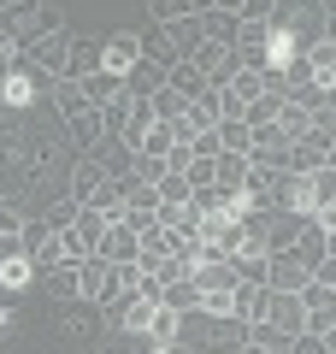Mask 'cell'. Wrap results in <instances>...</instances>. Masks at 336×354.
Returning a JSON list of instances; mask_svg holds the SVG:
<instances>
[{
	"label": "cell",
	"mask_w": 336,
	"mask_h": 354,
	"mask_svg": "<svg viewBox=\"0 0 336 354\" xmlns=\"http://www.w3.org/2000/svg\"><path fill=\"white\" fill-rule=\"evenodd\" d=\"M53 30H65L59 6H48V0H0V36L12 41L18 53L36 48V41L53 36Z\"/></svg>",
	"instance_id": "1"
},
{
	"label": "cell",
	"mask_w": 336,
	"mask_h": 354,
	"mask_svg": "<svg viewBox=\"0 0 336 354\" xmlns=\"http://www.w3.org/2000/svg\"><path fill=\"white\" fill-rule=\"evenodd\" d=\"M265 24H272L277 36H289L295 53L307 59V53L330 36V6H324V0H277V12L265 18Z\"/></svg>",
	"instance_id": "2"
},
{
	"label": "cell",
	"mask_w": 336,
	"mask_h": 354,
	"mask_svg": "<svg viewBox=\"0 0 336 354\" xmlns=\"http://www.w3.org/2000/svg\"><path fill=\"white\" fill-rule=\"evenodd\" d=\"M283 207L289 213H330L336 207V165H312V171H289L283 177Z\"/></svg>",
	"instance_id": "3"
},
{
	"label": "cell",
	"mask_w": 336,
	"mask_h": 354,
	"mask_svg": "<svg viewBox=\"0 0 336 354\" xmlns=\"http://www.w3.org/2000/svg\"><path fill=\"white\" fill-rule=\"evenodd\" d=\"M41 95H53V77L36 71L30 59H18V65L0 71V106H36Z\"/></svg>",
	"instance_id": "4"
},
{
	"label": "cell",
	"mask_w": 336,
	"mask_h": 354,
	"mask_svg": "<svg viewBox=\"0 0 336 354\" xmlns=\"http://www.w3.org/2000/svg\"><path fill=\"white\" fill-rule=\"evenodd\" d=\"M30 283H41V272H36V254L24 248V230L18 236H0V290L24 295Z\"/></svg>",
	"instance_id": "5"
},
{
	"label": "cell",
	"mask_w": 336,
	"mask_h": 354,
	"mask_svg": "<svg viewBox=\"0 0 336 354\" xmlns=\"http://www.w3.org/2000/svg\"><path fill=\"white\" fill-rule=\"evenodd\" d=\"M254 319H265V325H277L283 330V337H307V301H301V295H289V290H272V283H265V295H260V313Z\"/></svg>",
	"instance_id": "6"
},
{
	"label": "cell",
	"mask_w": 336,
	"mask_h": 354,
	"mask_svg": "<svg viewBox=\"0 0 336 354\" xmlns=\"http://www.w3.org/2000/svg\"><path fill=\"white\" fill-rule=\"evenodd\" d=\"M142 59H148V48H142V36H136V30H112V36H100V71L130 77Z\"/></svg>",
	"instance_id": "7"
},
{
	"label": "cell",
	"mask_w": 336,
	"mask_h": 354,
	"mask_svg": "<svg viewBox=\"0 0 336 354\" xmlns=\"http://www.w3.org/2000/svg\"><path fill=\"white\" fill-rule=\"evenodd\" d=\"M265 283L272 290H289V295H301L312 283V266L301 260L295 248H277V254H265Z\"/></svg>",
	"instance_id": "8"
},
{
	"label": "cell",
	"mask_w": 336,
	"mask_h": 354,
	"mask_svg": "<svg viewBox=\"0 0 336 354\" xmlns=\"http://www.w3.org/2000/svg\"><path fill=\"white\" fill-rule=\"evenodd\" d=\"M71 41H77V36H65V30H53V36H41L36 48H24V59L36 65V71H48L53 83H59V77L71 71Z\"/></svg>",
	"instance_id": "9"
},
{
	"label": "cell",
	"mask_w": 336,
	"mask_h": 354,
	"mask_svg": "<svg viewBox=\"0 0 336 354\" xmlns=\"http://www.w3.org/2000/svg\"><path fill=\"white\" fill-rule=\"evenodd\" d=\"M301 301H307V337H324V330L336 325V290L312 278L307 290H301Z\"/></svg>",
	"instance_id": "10"
},
{
	"label": "cell",
	"mask_w": 336,
	"mask_h": 354,
	"mask_svg": "<svg viewBox=\"0 0 336 354\" xmlns=\"http://www.w3.org/2000/svg\"><path fill=\"white\" fill-rule=\"evenodd\" d=\"M189 65H195L207 83H224V77L236 71V48H230V41H200V48L189 53Z\"/></svg>",
	"instance_id": "11"
},
{
	"label": "cell",
	"mask_w": 336,
	"mask_h": 354,
	"mask_svg": "<svg viewBox=\"0 0 336 354\" xmlns=\"http://www.w3.org/2000/svg\"><path fill=\"white\" fill-rule=\"evenodd\" d=\"M171 254H183V236H171L165 225H153V230H142V254H136V266L142 272H160Z\"/></svg>",
	"instance_id": "12"
},
{
	"label": "cell",
	"mask_w": 336,
	"mask_h": 354,
	"mask_svg": "<svg viewBox=\"0 0 336 354\" xmlns=\"http://www.w3.org/2000/svg\"><path fill=\"white\" fill-rule=\"evenodd\" d=\"M65 130H71V148H77V153H95L100 142L112 136V130H106V118H100V106H83L77 118H65Z\"/></svg>",
	"instance_id": "13"
},
{
	"label": "cell",
	"mask_w": 336,
	"mask_h": 354,
	"mask_svg": "<svg viewBox=\"0 0 336 354\" xmlns=\"http://www.w3.org/2000/svg\"><path fill=\"white\" fill-rule=\"evenodd\" d=\"M160 225L171 230V236L195 242V236H200V207H195V195H189V201H165V207H160Z\"/></svg>",
	"instance_id": "14"
},
{
	"label": "cell",
	"mask_w": 336,
	"mask_h": 354,
	"mask_svg": "<svg viewBox=\"0 0 336 354\" xmlns=\"http://www.w3.org/2000/svg\"><path fill=\"white\" fill-rule=\"evenodd\" d=\"M165 83H171V71H165V65L160 59H142L136 65V71H130L124 77V88H130V95H136V101H153V95H160V88Z\"/></svg>",
	"instance_id": "15"
},
{
	"label": "cell",
	"mask_w": 336,
	"mask_h": 354,
	"mask_svg": "<svg viewBox=\"0 0 336 354\" xmlns=\"http://www.w3.org/2000/svg\"><path fill=\"white\" fill-rule=\"evenodd\" d=\"M100 183H106V165H100L95 153H77V171H71V189L65 195H71V201H88Z\"/></svg>",
	"instance_id": "16"
},
{
	"label": "cell",
	"mask_w": 336,
	"mask_h": 354,
	"mask_svg": "<svg viewBox=\"0 0 336 354\" xmlns=\"http://www.w3.org/2000/svg\"><path fill=\"white\" fill-rule=\"evenodd\" d=\"M100 254H106L112 266H124V260H136L142 254V236L130 225H106V236H100Z\"/></svg>",
	"instance_id": "17"
},
{
	"label": "cell",
	"mask_w": 336,
	"mask_h": 354,
	"mask_svg": "<svg viewBox=\"0 0 336 354\" xmlns=\"http://www.w3.org/2000/svg\"><path fill=\"white\" fill-rule=\"evenodd\" d=\"M236 254H272V213H248V218H242Z\"/></svg>",
	"instance_id": "18"
},
{
	"label": "cell",
	"mask_w": 336,
	"mask_h": 354,
	"mask_svg": "<svg viewBox=\"0 0 336 354\" xmlns=\"http://www.w3.org/2000/svg\"><path fill=\"white\" fill-rule=\"evenodd\" d=\"M41 290L59 295V301H83V290H77V266H65V260L41 266Z\"/></svg>",
	"instance_id": "19"
},
{
	"label": "cell",
	"mask_w": 336,
	"mask_h": 354,
	"mask_svg": "<svg viewBox=\"0 0 336 354\" xmlns=\"http://www.w3.org/2000/svg\"><path fill=\"white\" fill-rule=\"evenodd\" d=\"M312 165H330V142L307 130V136H301L295 148H289V171H312Z\"/></svg>",
	"instance_id": "20"
},
{
	"label": "cell",
	"mask_w": 336,
	"mask_h": 354,
	"mask_svg": "<svg viewBox=\"0 0 336 354\" xmlns=\"http://www.w3.org/2000/svg\"><path fill=\"white\" fill-rule=\"evenodd\" d=\"M124 201H130V195H124V183H118V177H106V183H100V189L88 195L83 207H95L100 218H112V225H118V218H124Z\"/></svg>",
	"instance_id": "21"
},
{
	"label": "cell",
	"mask_w": 336,
	"mask_h": 354,
	"mask_svg": "<svg viewBox=\"0 0 336 354\" xmlns=\"http://www.w3.org/2000/svg\"><path fill=\"white\" fill-rule=\"evenodd\" d=\"M248 153H218V160H212V183H224V189H242V183H248Z\"/></svg>",
	"instance_id": "22"
},
{
	"label": "cell",
	"mask_w": 336,
	"mask_h": 354,
	"mask_svg": "<svg viewBox=\"0 0 336 354\" xmlns=\"http://www.w3.org/2000/svg\"><path fill=\"white\" fill-rule=\"evenodd\" d=\"M83 106H88L83 83H77V77H59V83H53V113H59V118H77Z\"/></svg>",
	"instance_id": "23"
},
{
	"label": "cell",
	"mask_w": 336,
	"mask_h": 354,
	"mask_svg": "<svg viewBox=\"0 0 336 354\" xmlns=\"http://www.w3.org/2000/svg\"><path fill=\"white\" fill-rule=\"evenodd\" d=\"M218 148L224 153H248L254 148V124L248 118H218Z\"/></svg>",
	"instance_id": "24"
},
{
	"label": "cell",
	"mask_w": 336,
	"mask_h": 354,
	"mask_svg": "<svg viewBox=\"0 0 336 354\" xmlns=\"http://www.w3.org/2000/svg\"><path fill=\"white\" fill-rule=\"evenodd\" d=\"M95 71H100V41L77 36V41H71V71H65V77H77V83H83V77H95Z\"/></svg>",
	"instance_id": "25"
},
{
	"label": "cell",
	"mask_w": 336,
	"mask_h": 354,
	"mask_svg": "<svg viewBox=\"0 0 336 354\" xmlns=\"http://www.w3.org/2000/svg\"><path fill=\"white\" fill-rule=\"evenodd\" d=\"M200 30H207V41H230V48H236L242 18H236V12H218V6H212V12H200Z\"/></svg>",
	"instance_id": "26"
},
{
	"label": "cell",
	"mask_w": 336,
	"mask_h": 354,
	"mask_svg": "<svg viewBox=\"0 0 336 354\" xmlns=\"http://www.w3.org/2000/svg\"><path fill=\"white\" fill-rule=\"evenodd\" d=\"M307 65H312V77H319V88H330L336 83V36H324L319 48L307 53Z\"/></svg>",
	"instance_id": "27"
},
{
	"label": "cell",
	"mask_w": 336,
	"mask_h": 354,
	"mask_svg": "<svg viewBox=\"0 0 336 354\" xmlns=\"http://www.w3.org/2000/svg\"><path fill=\"white\" fill-rule=\"evenodd\" d=\"M83 95H88V106H106L112 95H124V77H112V71H95V77H83Z\"/></svg>",
	"instance_id": "28"
},
{
	"label": "cell",
	"mask_w": 336,
	"mask_h": 354,
	"mask_svg": "<svg viewBox=\"0 0 336 354\" xmlns=\"http://www.w3.org/2000/svg\"><path fill=\"white\" fill-rule=\"evenodd\" d=\"M153 113H160V124H183L189 118V95H177V88L165 83L160 95H153Z\"/></svg>",
	"instance_id": "29"
},
{
	"label": "cell",
	"mask_w": 336,
	"mask_h": 354,
	"mask_svg": "<svg viewBox=\"0 0 336 354\" xmlns=\"http://www.w3.org/2000/svg\"><path fill=\"white\" fill-rule=\"evenodd\" d=\"M277 130H283L289 142H301V136L312 130V113H307L301 101H283V113H277Z\"/></svg>",
	"instance_id": "30"
},
{
	"label": "cell",
	"mask_w": 336,
	"mask_h": 354,
	"mask_svg": "<svg viewBox=\"0 0 336 354\" xmlns=\"http://www.w3.org/2000/svg\"><path fill=\"white\" fill-rule=\"evenodd\" d=\"M130 113H136V95H130V88H124V95H112V101L100 106V118H106V130H112V136H124Z\"/></svg>",
	"instance_id": "31"
},
{
	"label": "cell",
	"mask_w": 336,
	"mask_h": 354,
	"mask_svg": "<svg viewBox=\"0 0 336 354\" xmlns=\"http://www.w3.org/2000/svg\"><path fill=\"white\" fill-rule=\"evenodd\" d=\"M171 88H177V95H189V101H200V95H207L212 83H207V77H200L195 65L183 59V65H171Z\"/></svg>",
	"instance_id": "32"
},
{
	"label": "cell",
	"mask_w": 336,
	"mask_h": 354,
	"mask_svg": "<svg viewBox=\"0 0 336 354\" xmlns=\"http://www.w3.org/2000/svg\"><path fill=\"white\" fill-rule=\"evenodd\" d=\"M165 307H171V313H195V307H200L195 278H183V283H165Z\"/></svg>",
	"instance_id": "33"
},
{
	"label": "cell",
	"mask_w": 336,
	"mask_h": 354,
	"mask_svg": "<svg viewBox=\"0 0 336 354\" xmlns=\"http://www.w3.org/2000/svg\"><path fill=\"white\" fill-rule=\"evenodd\" d=\"M248 342H260V348H289L295 337H283V330L265 325V319H248Z\"/></svg>",
	"instance_id": "34"
},
{
	"label": "cell",
	"mask_w": 336,
	"mask_h": 354,
	"mask_svg": "<svg viewBox=\"0 0 336 354\" xmlns=\"http://www.w3.org/2000/svg\"><path fill=\"white\" fill-rule=\"evenodd\" d=\"M153 189H160V207H165V201H189V195H195V183H189L183 171H171V177H160Z\"/></svg>",
	"instance_id": "35"
},
{
	"label": "cell",
	"mask_w": 336,
	"mask_h": 354,
	"mask_svg": "<svg viewBox=\"0 0 336 354\" xmlns=\"http://www.w3.org/2000/svg\"><path fill=\"white\" fill-rule=\"evenodd\" d=\"M148 12H153V24H177V18H189L195 6H189V0H148Z\"/></svg>",
	"instance_id": "36"
},
{
	"label": "cell",
	"mask_w": 336,
	"mask_h": 354,
	"mask_svg": "<svg viewBox=\"0 0 336 354\" xmlns=\"http://www.w3.org/2000/svg\"><path fill=\"white\" fill-rule=\"evenodd\" d=\"M307 113H312V136H324V142H336V106H324V101H312Z\"/></svg>",
	"instance_id": "37"
},
{
	"label": "cell",
	"mask_w": 336,
	"mask_h": 354,
	"mask_svg": "<svg viewBox=\"0 0 336 354\" xmlns=\"http://www.w3.org/2000/svg\"><path fill=\"white\" fill-rule=\"evenodd\" d=\"M260 295H265V283H236V319L260 313Z\"/></svg>",
	"instance_id": "38"
},
{
	"label": "cell",
	"mask_w": 336,
	"mask_h": 354,
	"mask_svg": "<svg viewBox=\"0 0 336 354\" xmlns=\"http://www.w3.org/2000/svg\"><path fill=\"white\" fill-rule=\"evenodd\" d=\"M236 278L242 283H265V254H236Z\"/></svg>",
	"instance_id": "39"
},
{
	"label": "cell",
	"mask_w": 336,
	"mask_h": 354,
	"mask_svg": "<svg viewBox=\"0 0 336 354\" xmlns=\"http://www.w3.org/2000/svg\"><path fill=\"white\" fill-rule=\"evenodd\" d=\"M48 242H53V225H48V218H30V225H24V248H30V254H41Z\"/></svg>",
	"instance_id": "40"
},
{
	"label": "cell",
	"mask_w": 336,
	"mask_h": 354,
	"mask_svg": "<svg viewBox=\"0 0 336 354\" xmlns=\"http://www.w3.org/2000/svg\"><path fill=\"white\" fill-rule=\"evenodd\" d=\"M30 225V213L24 207H12V201H0V236H18V230Z\"/></svg>",
	"instance_id": "41"
},
{
	"label": "cell",
	"mask_w": 336,
	"mask_h": 354,
	"mask_svg": "<svg viewBox=\"0 0 336 354\" xmlns=\"http://www.w3.org/2000/svg\"><path fill=\"white\" fill-rule=\"evenodd\" d=\"M83 307H95V301H83ZM83 307H77V313L65 319V337H88V330H95V319H88Z\"/></svg>",
	"instance_id": "42"
},
{
	"label": "cell",
	"mask_w": 336,
	"mask_h": 354,
	"mask_svg": "<svg viewBox=\"0 0 336 354\" xmlns=\"http://www.w3.org/2000/svg\"><path fill=\"white\" fill-rule=\"evenodd\" d=\"M272 12H277V0H242V18H254V24H265Z\"/></svg>",
	"instance_id": "43"
},
{
	"label": "cell",
	"mask_w": 336,
	"mask_h": 354,
	"mask_svg": "<svg viewBox=\"0 0 336 354\" xmlns=\"http://www.w3.org/2000/svg\"><path fill=\"white\" fill-rule=\"evenodd\" d=\"M312 278H319V283H330V290H336V254H324V260L312 266Z\"/></svg>",
	"instance_id": "44"
},
{
	"label": "cell",
	"mask_w": 336,
	"mask_h": 354,
	"mask_svg": "<svg viewBox=\"0 0 336 354\" xmlns=\"http://www.w3.org/2000/svg\"><path fill=\"white\" fill-rule=\"evenodd\" d=\"M295 354H330V348H324V337H301V342H295Z\"/></svg>",
	"instance_id": "45"
},
{
	"label": "cell",
	"mask_w": 336,
	"mask_h": 354,
	"mask_svg": "<svg viewBox=\"0 0 336 354\" xmlns=\"http://www.w3.org/2000/svg\"><path fill=\"white\" fill-rule=\"evenodd\" d=\"M6 330H18V307H6V301H0V337H6Z\"/></svg>",
	"instance_id": "46"
},
{
	"label": "cell",
	"mask_w": 336,
	"mask_h": 354,
	"mask_svg": "<svg viewBox=\"0 0 336 354\" xmlns=\"http://www.w3.org/2000/svg\"><path fill=\"white\" fill-rule=\"evenodd\" d=\"M218 12H236L242 18V0H218Z\"/></svg>",
	"instance_id": "47"
},
{
	"label": "cell",
	"mask_w": 336,
	"mask_h": 354,
	"mask_svg": "<svg viewBox=\"0 0 336 354\" xmlns=\"http://www.w3.org/2000/svg\"><path fill=\"white\" fill-rule=\"evenodd\" d=\"M189 6H195V12H212V6H218V0H189Z\"/></svg>",
	"instance_id": "48"
},
{
	"label": "cell",
	"mask_w": 336,
	"mask_h": 354,
	"mask_svg": "<svg viewBox=\"0 0 336 354\" xmlns=\"http://www.w3.org/2000/svg\"><path fill=\"white\" fill-rule=\"evenodd\" d=\"M6 48H12V41H6V36H0V53H6Z\"/></svg>",
	"instance_id": "49"
},
{
	"label": "cell",
	"mask_w": 336,
	"mask_h": 354,
	"mask_svg": "<svg viewBox=\"0 0 336 354\" xmlns=\"http://www.w3.org/2000/svg\"><path fill=\"white\" fill-rule=\"evenodd\" d=\"M324 6H330V18H336V0H324Z\"/></svg>",
	"instance_id": "50"
},
{
	"label": "cell",
	"mask_w": 336,
	"mask_h": 354,
	"mask_svg": "<svg viewBox=\"0 0 336 354\" xmlns=\"http://www.w3.org/2000/svg\"><path fill=\"white\" fill-rule=\"evenodd\" d=\"M330 165H336V142H330Z\"/></svg>",
	"instance_id": "51"
}]
</instances>
